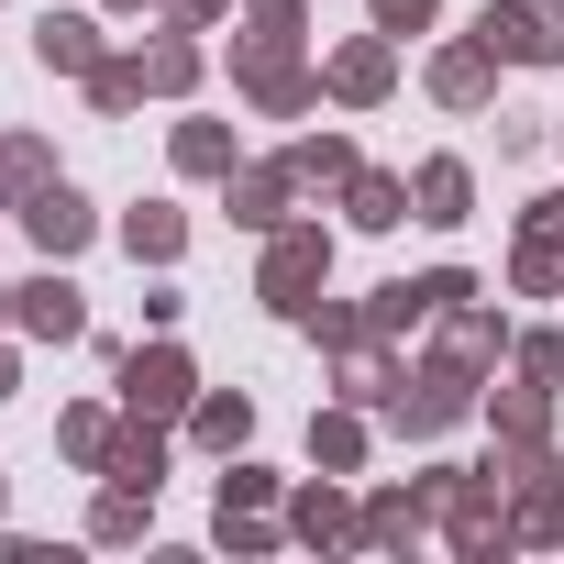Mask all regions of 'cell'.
<instances>
[{"mask_svg":"<svg viewBox=\"0 0 564 564\" xmlns=\"http://www.w3.org/2000/svg\"><path fill=\"white\" fill-rule=\"evenodd\" d=\"M509 476H498V454L487 465H432V509H443V542L465 553V564H498V553H520V531H509V498H498Z\"/></svg>","mask_w":564,"mask_h":564,"instance_id":"6da1fadb","label":"cell"},{"mask_svg":"<svg viewBox=\"0 0 564 564\" xmlns=\"http://www.w3.org/2000/svg\"><path fill=\"white\" fill-rule=\"evenodd\" d=\"M322 276H333V232H322V221H276V232H265L254 300H265L276 322H311V311H322Z\"/></svg>","mask_w":564,"mask_h":564,"instance_id":"7a4b0ae2","label":"cell"},{"mask_svg":"<svg viewBox=\"0 0 564 564\" xmlns=\"http://www.w3.org/2000/svg\"><path fill=\"white\" fill-rule=\"evenodd\" d=\"M476 377H487V366H465V355H421V366H410V388L388 399V421H399L410 443H443L454 421H476V410H487V388H476Z\"/></svg>","mask_w":564,"mask_h":564,"instance_id":"3957f363","label":"cell"},{"mask_svg":"<svg viewBox=\"0 0 564 564\" xmlns=\"http://www.w3.org/2000/svg\"><path fill=\"white\" fill-rule=\"evenodd\" d=\"M188 399H199L188 344H144V355H122V410H133V421H188Z\"/></svg>","mask_w":564,"mask_h":564,"instance_id":"277c9868","label":"cell"},{"mask_svg":"<svg viewBox=\"0 0 564 564\" xmlns=\"http://www.w3.org/2000/svg\"><path fill=\"white\" fill-rule=\"evenodd\" d=\"M476 34L498 45V67H564V12L553 0H487Z\"/></svg>","mask_w":564,"mask_h":564,"instance_id":"5b68a950","label":"cell"},{"mask_svg":"<svg viewBox=\"0 0 564 564\" xmlns=\"http://www.w3.org/2000/svg\"><path fill=\"white\" fill-rule=\"evenodd\" d=\"M509 289L520 300H564V188H542L520 210V243H509Z\"/></svg>","mask_w":564,"mask_h":564,"instance_id":"8992f818","label":"cell"},{"mask_svg":"<svg viewBox=\"0 0 564 564\" xmlns=\"http://www.w3.org/2000/svg\"><path fill=\"white\" fill-rule=\"evenodd\" d=\"M12 333H23V344H89V300L56 276V254H45V276L12 289Z\"/></svg>","mask_w":564,"mask_h":564,"instance_id":"52a82bcc","label":"cell"},{"mask_svg":"<svg viewBox=\"0 0 564 564\" xmlns=\"http://www.w3.org/2000/svg\"><path fill=\"white\" fill-rule=\"evenodd\" d=\"M322 89H333L344 111H377V100L399 89V34H355V45H333V56H322Z\"/></svg>","mask_w":564,"mask_h":564,"instance_id":"ba28073f","label":"cell"},{"mask_svg":"<svg viewBox=\"0 0 564 564\" xmlns=\"http://www.w3.org/2000/svg\"><path fill=\"white\" fill-rule=\"evenodd\" d=\"M23 232H34V254H56V265H67V254H89V232H100V210H89V199H78L67 177H45V188L23 199Z\"/></svg>","mask_w":564,"mask_h":564,"instance_id":"9c48e42d","label":"cell"},{"mask_svg":"<svg viewBox=\"0 0 564 564\" xmlns=\"http://www.w3.org/2000/svg\"><path fill=\"white\" fill-rule=\"evenodd\" d=\"M366 531V509L344 498V476H311V487H289V542H311V553H344Z\"/></svg>","mask_w":564,"mask_h":564,"instance_id":"30bf717a","label":"cell"},{"mask_svg":"<svg viewBox=\"0 0 564 564\" xmlns=\"http://www.w3.org/2000/svg\"><path fill=\"white\" fill-rule=\"evenodd\" d=\"M432 100H443V111H487V100H498V45H487V34H454V45L432 56Z\"/></svg>","mask_w":564,"mask_h":564,"instance_id":"8fae6325","label":"cell"},{"mask_svg":"<svg viewBox=\"0 0 564 564\" xmlns=\"http://www.w3.org/2000/svg\"><path fill=\"white\" fill-rule=\"evenodd\" d=\"M399 388H410V366H399V344H388V333H366V344H344V355H333V399L388 410Z\"/></svg>","mask_w":564,"mask_h":564,"instance_id":"7c38bea8","label":"cell"},{"mask_svg":"<svg viewBox=\"0 0 564 564\" xmlns=\"http://www.w3.org/2000/svg\"><path fill=\"white\" fill-rule=\"evenodd\" d=\"M289 199H300L289 155H265V166H232V177H221V210H232L243 232H276V221H289Z\"/></svg>","mask_w":564,"mask_h":564,"instance_id":"4fadbf2b","label":"cell"},{"mask_svg":"<svg viewBox=\"0 0 564 564\" xmlns=\"http://www.w3.org/2000/svg\"><path fill=\"white\" fill-rule=\"evenodd\" d=\"M410 221H432V232L476 221V166H465V155H421V177H410Z\"/></svg>","mask_w":564,"mask_h":564,"instance_id":"5bb4252c","label":"cell"},{"mask_svg":"<svg viewBox=\"0 0 564 564\" xmlns=\"http://www.w3.org/2000/svg\"><path fill=\"white\" fill-rule=\"evenodd\" d=\"M432 520H443V509H432V476H421V487H377V498H366V531H355V542H366V553H410V542H421Z\"/></svg>","mask_w":564,"mask_h":564,"instance_id":"9a60e30c","label":"cell"},{"mask_svg":"<svg viewBox=\"0 0 564 564\" xmlns=\"http://www.w3.org/2000/svg\"><path fill=\"white\" fill-rule=\"evenodd\" d=\"M100 56H111V45H100V12H45V23H34V67H45V78H89Z\"/></svg>","mask_w":564,"mask_h":564,"instance_id":"2e32d148","label":"cell"},{"mask_svg":"<svg viewBox=\"0 0 564 564\" xmlns=\"http://www.w3.org/2000/svg\"><path fill=\"white\" fill-rule=\"evenodd\" d=\"M100 476H111V487H144V498H155V487H166V421H133V410H122V432H111Z\"/></svg>","mask_w":564,"mask_h":564,"instance_id":"e0dca14e","label":"cell"},{"mask_svg":"<svg viewBox=\"0 0 564 564\" xmlns=\"http://www.w3.org/2000/svg\"><path fill=\"white\" fill-rule=\"evenodd\" d=\"M487 432H498V454H531V443H553V388H498L487 399Z\"/></svg>","mask_w":564,"mask_h":564,"instance_id":"ac0fdd59","label":"cell"},{"mask_svg":"<svg viewBox=\"0 0 564 564\" xmlns=\"http://www.w3.org/2000/svg\"><path fill=\"white\" fill-rule=\"evenodd\" d=\"M188 443H199V454H243V443H254V399H243V388H199V399H188Z\"/></svg>","mask_w":564,"mask_h":564,"instance_id":"d6986e66","label":"cell"},{"mask_svg":"<svg viewBox=\"0 0 564 564\" xmlns=\"http://www.w3.org/2000/svg\"><path fill=\"white\" fill-rule=\"evenodd\" d=\"M122 254H133V265H177V254H188V210L133 199V210H122Z\"/></svg>","mask_w":564,"mask_h":564,"instance_id":"ffe728a7","label":"cell"},{"mask_svg":"<svg viewBox=\"0 0 564 564\" xmlns=\"http://www.w3.org/2000/svg\"><path fill=\"white\" fill-rule=\"evenodd\" d=\"M344 210H355V232H399V221H410V177L355 166V177H344Z\"/></svg>","mask_w":564,"mask_h":564,"instance_id":"44dd1931","label":"cell"},{"mask_svg":"<svg viewBox=\"0 0 564 564\" xmlns=\"http://www.w3.org/2000/svg\"><path fill=\"white\" fill-rule=\"evenodd\" d=\"M311 465H322V476H355V465H366V410H355V399L311 410Z\"/></svg>","mask_w":564,"mask_h":564,"instance_id":"7402d4cb","label":"cell"},{"mask_svg":"<svg viewBox=\"0 0 564 564\" xmlns=\"http://www.w3.org/2000/svg\"><path fill=\"white\" fill-rule=\"evenodd\" d=\"M133 67H144V100H188V89H199V45H188V34L133 45Z\"/></svg>","mask_w":564,"mask_h":564,"instance_id":"603a6c76","label":"cell"},{"mask_svg":"<svg viewBox=\"0 0 564 564\" xmlns=\"http://www.w3.org/2000/svg\"><path fill=\"white\" fill-rule=\"evenodd\" d=\"M443 355H465V366H498V355H509V322H498L487 300H454V311H443Z\"/></svg>","mask_w":564,"mask_h":564,"instance_id":"cb8c5ba5","label":"cell"},{"mask_svg":"<svg viewBox=\"0 0 564 564\" xmlns=\"http://www.w3.org/2000/svg\"><path fill=\"white\" fill-rule=\"evenodd\" d=\"M276 67H300V34H289V23H243V34H232V89H254V78H276Z\"/></svg>","mask_w":564,"mask_h":564,"instance_id":"d4e9b609","label":"cell"},{"mask_svg":"<svg viewBox=\"0 0 564 564\" xmlns=\"http://www.w3.org/2000/svg\"><path fill=\"white\" fill-rule=\"evenodd\" d=\"M166 155H177V177H232V166H243L232 122H177V144H166Z\"/></svg>","mask_w":564,"mask_h":564,"instance_id":"484cf974","label":"cell"},{"mask_svg":"<svg viewBox=\"0 0 564 564\" xmlns=\"http://www.w3.org/2000/svg\"><path fill=\"white\" fill-rule=\"evenodd\" d=\"M355 166H366V155H355L344 133H300V144H289V177H300V188H333V199H344Z\"/></svg>","mask_w":564,"mask_h":564,"instance_id":"4316f807","label":"cell"},{"mask_svg":"<svg viewBox=\"0 0 564 564\" xmlns=\"http://www.w3.org/2000/svg\"><path fill=\"white\" fill-rule=\"evenodd\" d=\"M111 432H122V410H100V399H78V410H56V454H67V465H89V476H100V454H111Z\"/></svg>","mask_w":564,"mask_h":564,"instance_id":"83f0119b","label":"cell"},{"mask_svg":"<svg viewBox=\"0 0 564 564\" xmlns=\"http://www.w3.org/2000/svg\"><path fill=\"white\" fill-rule=\"evenodd\" d=\"M45 177H56V144H34V133H0V210H23Z\"/></svg>","mask_w":564,"mask_h":564,"instance_id":"f1b7e54d","label":"cell"},{"mask_svg":"<svg viewBox=\"0 0 564 564\" xmlns=\"http://www.w3.org/2000/svg\"><path fill=\"white\" fill-rule=\"evenodd\" d=\"M243 100H254V111H265V122H300V111H322V100H333V89H322V67H276V78H254V89H243Z\"/></svg>","mask_w":564,"mask_h":564,"instance_id":"f546056e","label":"cell"},{"mask_svg":"<svg viewBox=\"0 0 564 564\" xmlns=\"http://www.w3.org/2000/svg\"><path fill=\"white\" fill-rule=\"evenodd\" d=\"M144 520H155V498H144V487H111V476H100V509H89V542H144Z\"/></svg>","mask_w":564,"mask_h":564,"instance_id":"4dcf8cb0","label":"cell"},{"mask_svg":"<svg viewBox=\"0 0 564 564\" xmlns=\"http://www.w3.org/2000/svg\"><path fill=\"white\" fill-rule=\"evenodd\" d=\"M78 89H89V111H111V122H122V111H144V67H133V56H100Z\"/></svg>","mask_w":564,"mask_h":564,"instance_id":"1f68e13d","label":"cell"},{"mask_svg":"<svg viewBox=\"0 0 564 564\" xmlns=\"http://www.w3.org/2000/svg\"><path fill=\"white\" fill-rule=\"evenodd\" d=\"M221 509H289V476H265V465L221 454Z\"/></svg>","mask_w":564,"mask_h":564,"instance_id":"d6a6232c","label":"cell"},{"mask_svg":"<svg viewBox=\"0 0 564 564\" xmlns=\"http://www.w3.org/2000/svg\"><path fill=\"white\" fill-rule=\"evenodd\" d=\"M210 531L232 553H276V542H289V509H210Z\"/></svg>","mask_w":564,"mask_h":564,"instance_id":"836d02e7","label":"cell"},{"mask_svg":"<svg viewBox=\"0 0 564 564\" xmlns=\"http://www.w3.org/2000/svg\"><path fill=\"white\" fill-rule=\"evenodd\" d=\"M509 366H520L531 388H553V399H564V333H553V322H542V333H509Z\"/></svg>","mask_w":564,"mask_h":564,"instance_id":"e575fe53","label":"cell"},{"mask_svg":"<svg viewBox=\"0 0 564 564\" xmlns=\"http://www.w3.org/2000/svg\"><path fill=\"white\" fill-rule=\"evenodd\" d=\"M366 12H377V34H432L443 0H366Z\"/></svg>","mask_w":564,"mask_h":564,"instance_id":"d590c367","label":"cell"},{"mask_svg":"<svg viewBox=\"0 0 564 564\" xmlns=\"http://www.w3.org/2000/svg\"><path fill=\"white\" fill-rule=\"evenodd\" d=\"M155 12H166V23H177V34H210V23H221V12H232V0H155Z\"/></svg>","mask_w":564,"mask_h":564,"instance_id":"8d00e7d4","label":"cell"},{"mask_svg":"<svg viewBox=\"0 0 564 564\" xmlns=\"http://www.w3.org/2000/svg\"><path fill=\"white\" fill-rule=\"evenodd\" d=\"M243 23H289V34H311V0H243Z\"/></svg>","mask_w":564,"mask_h":564,"instance_id":"74e56055","label":"cell"},{"mask_svg":"<svg viewBox=\"0 0 564 564\" xmlns=\"http://www.w3.org/2000/svg\"><path fill=\"white\" fill-rule=\"evenodd\" d=\"M0 399H23V355L12 344H0Z\"/></svg>","mask_w":564,"mask_h":564,"instance_id":"f35d334b","label":"cell"},{"mask_svg":"<svg viewBox=\"0 0 564 564\" xmlns=\"http://www.w3.org/2000/svg\"><path fill=\"white\" fill-rule=\"evenodd\" d=\"M100 12H144V0H100Z\"/></svg>","mask_w":564,"mask_h":564,"instance_id":"ab89813d","label":"cell"},{"mask_svg":"<svg viewBox=\"0 0 564 564\" xmlns=\"http://www.w3.org/2000/svg\"><path fill=\"white\" fill-rule=\"evenodd\" d=\"M0 520H12V476H0Z\"/></svg>","mask_w":564,"mask_h":564,"instance_id":"60d3db41","label":"cell"},{"mask_svg":"<svg viewBox=\"0 0 564 564\" xmlns=\"http://www.w3.org/2000/svg\"><path fill=\"white\" fill-rule=\"evenodd\" d=\"M0 322H12V289H0Z\"/></svg>","mask_w":564,"mask_h":564,"instance_id":"b9f144b4","label":"cell"},{"mask_svg":"<svg viewBox=\"0 0 564 564\" xmlns=\"http://www.w3.org/2000/svg\"><path fill=\"white\" fill-rule=\"evenodd\" d=\"M553 144H564V122H553Z\"/></svg>","mask_w":564,"mask_h":564,"instance_id":"7bdbcfd3","label":"cell"}]
</instances>
